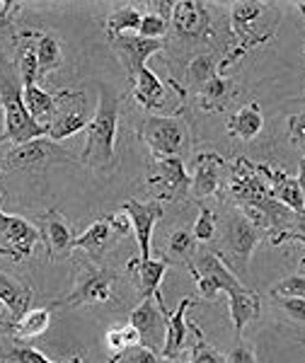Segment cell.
Returning <instances> with one entry per match:
<instances>
[{
	"instance_id": "6da1fadb",
	"label": "cell",
	"mask_w": 305,
	"mask_h": 363,
	"mask_svg": "<svg viewBox=\"0 0 305 363\" xmlns=\"http://www.w3.org/2000/svg\"><path fill=\"white\" fill-rule=\"evenodd\" d=\"M281 10L277 3H264V0H238L231 5V34L233 49L221 61L218 73L226 75L243 56L250 51L269 44L279 32Z\"/></svg>"
},
{
	"instance_id": "7a4b0ae2",
	"label": "cell",
	"mask_w": 305,
	"mask_h": 363,
	"mask_svg": "<svg viewBox=\"0 0 305 363\" xmlns=\"http://www.w3.org/2000/svg\"><path fill=\"white\" fill-rule=\"evenodd\" d=\"M121 99L99 85L97 112L85 126V148L80 153V162L97 172H111L116 165V133H119Z\"/></svg>"
},
{
	"instance_id": "3957f363",
	"label": "cell",
	"mask_w": 305,
	"mask_h": 363,
	"mask_svg": "<svg viewBox=\"0 0 305 363\" xmlns=\"http://www.w3.org/2000/svg\"><path fill=\"white\" fill-rule=\"evenodd\" d=\"M22 80L15 70V63L0 58V109H3V133L0 145L13 143L22 145L29 140L49 136V126H42L29 116L25 99H22Z\"/></svg>"
},
{
	"instance_id": "277c9868",
	"label": "cell",
	"mask_w": 305,
	"mask_h": 363,
	"mask_svg": "<svg viewBox=\"0 0 305 363\" xmlns=\"http://www.w3.org/2000/svg\"><path fill=\"white\" fill-rule=\"evenodd\" d=\"M138 138L150 148L152 157H182L192 150V131L184 114H150L138 124Z\"/></svg>"
},
{
	"instance_id": "5b68a950",
	"label": "cell",
	"mask_w": 305,
	"mask_h": 363,
	"mask_svg": "<svg viewBox=\"0 0 305 363\" xmlns=\"http://www.w3.org/2000/svg\"><path fill=\"white\" fill-rule=\"evenodd\" d=\"M189 274L196 281L199 296L204 301H214L218 294H231V291L243 289L238 274L223 262L218 252L201 250L194 262H189Z\"/></svg>"
},
{
	"instance_id": "8992f818",
	"label": "cell",
	"mask_w": 305,
	"mask_h": 363,
	"mask_svg": "<svg viewBox=\"0 0 305 363\" xmlns=\"http://www.w3.org/2000/svg\"><path fill=\"white\" fill-rule=\"evenodd\" d=\"M119 281V274L102 269L99 264H83L75 277L73 291L63 298L58 306L80 308V306H107L114 298V286Z\"/></svg>"
},
{
	"instance_id": "52a82bcc",
	"label": "cell",
	"mask_w": 305,
	"mask_h": 363,
	"mask_svg": "<svg viewBox=\"0 0 305 363\" xmlns=\"http://www.w3.org/2000/svg\"><path fill=\"white\" fill-rule=\"evenodd\" d=\"M148 186L155 201H184L189 199L192 174L182 157H152Z\"/></svg>"
},
{
	"instance_id": "ba28073f",
	"label": "cell",
	"mask_w": 305,
	"mask_h": 363,
	"mask_svg": "<svg viewBox=\"0 0 305 363\" xmlns=\"http://www.w3.org/2000/svg\"><path fill=\"white\" fill-rule=\"evenodd\" d=\"M262 238H264L262 233L240 211H235L226 223V233H223L221 240L223 252H218V255L223 257L226 264L231 262V267H235L238 272H248L250 257L257 245L262 242Z\"/></svg>"
},
{
	"instance_id": "9c48e42d",
	"label": "cell",
	"mask_w": 305,
	"mask_h": 363,
	"mask_svg": "<svg viewBox=\"0 0 305 363\" xmlns=\"http://www.w3.org/2000/svg\"><path fill=\"white\" fill-rule=\"evenodd\" d=\"M56 112L49 126V138L58 143L75 133L85 131L87 126V97L80 90H58L54 92Z\"/></svg>"
},
{
	"instance_id": "30bf717a",
	"label": "cell",
	"mask_w": 305,
	"mask_h": 363,
	"mask_svg": "<svg viewBox=\"0 0 305 363\" xmlns=\"http://www.w3.org/2000/svg\"><path fill=\"white\" fill-rule=\"evenodd\" d=\"M39 242V228L22 216H8L0 211V257L10 262H25L34 255Z\"/></svg>"
},
{
	"instance_id": "8fae6325",
	"label": "cell",
	"mask_w": 305,
	"mask_h": 363,
	"mask_svg": "<svg viewBox=\"0 0 305 363\" xmlns=\"http://www.w3.org/2000/svg\"><path fill=\"white\" fill-rule=\"evenodd\" d=\"M162 306H165L162 296L143 298L128 315V322L140 335V347L155 351V347L162 349V344H165V310Z\"/></svg>"
},
{
	"instance_id": "7c38bea8",
	"label": "cell",
	"mask_w": 305,
	"mask_h": 363,
	"mask_svg": "<svg viewBox=\"0 0 305 363\" xmlns=\"http://www.w3.org/2000/svg\"><path fill=\"white\" fill-rule=\"evenodd\" d=\"M211 13H214V5L204 0H177L170 27L182 39H209L211 20H214Z\"/></svg>"
},
{
	"instance_id": "4fadbf2b",
	"label": "cell",
	"mask_w": 305,
	"mask_h": 363,
	"mask_svg": "<svg viewBox=\"0 0 305 363\" xmlns=\"http://www.w3.org/2000/svg\"><path fill=\"white\" fill-rule=\"evenodd\" d=\"M228 189L238 203H260L272 196L262 174L257 172V165L248 157H238L228 169Z\"/></svg>"
},
{
	"instance_id": "5bb4252c",
	"label": "cell",
	"mask_w": 305,
	"mask_h": 363,
	"mask_svg": "<svg viewBox=\"0 0 305 363\" xmlns=\"http://www.w3.org/2000/svg\"><path fill=\"white\" fill-rule=\"evenodd\" d=\"M124 211L131 218L133 235L140 247V259H150V242H152V230H155L157 220L162 218V203L150 199V201H138V199H128L124 201Z\"/></svg>"
},
{
	"instance_id": "9a60e30c",
	"label": "cell",
	"mask_w": 305,
	"mask_h": 363,
	"mask_svg": "<svg viewBox=\"0 0 305 363\" xmlns=\"http://www.w3.org/2000/svg\"><path fill=\"white\" fill-rule=\"evenodd\" d=\"M109 46L114 49L116 58H119L121 66L126 68L128 78H131L138 68L145 66V61H148L150 56L160 54L167 46V42L165 39H143V37H138V34H121L114 42H109Z\"/></svg>"
},
{
	"instance_id": "2e32d148",
	"label": "cell",
	"mask_w": 305,
	"mask_h": 363,
	"mask_svg": "<svg viewBox=\"0 0 305 363\" xmlns=\"http://www.w3.org/2000/svg\"><path fill=\"white\" fill-rule=\"evenodd\" d=\"M39 240L44 242L49 262L68 257L73 252V230H70L68 218L58 208H49L39 218Z\"/></svg>"
},
{
	"instance_id": "e0dca14e",
	"label": "cell",
	"mask_w": 305,
	"mask_h": 363,
	"mask_svg": "<svg viewBox=\"0 0 305 363\" xmlns=\"http://www.w3.org/2000/svg\"><path fill=\"white\" fill-rule=\"evenodd\" d=\"M223 172H226V160L214 153V150H201L194 155V174H192V199L216 196L223 186Z\"/></svg>"
},
{
	"instance_id": "ac0fdd59",
	"label": "cell",
	"mask_w": 305,
	"mask_h": 363,
	"mask_svg": "<svg viewBox=\"0 0 305 363\" xmlns=\"http://www.w3.org/2000/svg\"><path fill=\"white\" fill-rule=\"evenodd\" d=\"M257 172L262 174L264 184L269 186L272 199H277L279 203L289 206L291 211H296V213L305 211V194H303V189L296 177H289V172H284L281 167L267 165V162H260V165H257Z\"/></svg>"
},
{
	"instance_id": "d6986e66",
	"label": "cell",
	"mask_w": 305,
	"mask_h": 363,
	"mask_svg": "<svg viewBox=\"0 0 305 363\" xmlns=\"http://www.w3.org/2000/svg\"><path fill=\"white\" fill-rule=\"evenodd\" d=\"M58 145L51 138H37V140H29V143L22 145H13L8 150L3 160V167L8 169H34V167H42L51 157L58 155Z\"/></svg>"
},
{
	"instance_id": "ffe728a7",
	"label": "cell",
	"mask_w": 305,
	"mask_h": 363,
	"mask_svg": "<svg viewBox=\"0 0 305 363\" xmlns=\"http://www.w3.org/2000/svg\"><path fill=\"white\" fill-rule=\"evenodd\" d=\"M128 85H131L133 99H136L143 109H148V112H160V109H165L167 87L155 75V70H150L148 66L138 68L136 73L128 78Z\"/></svg>"
},
{
	"instance_id": "44dd1931",
	"label": "cell",
	"mask_w": 305,
	"mask_h": 363,
	"mask_svg": "<svg viewBox=\"0 0 305 363\" xmlns=\"http://www.w3.org/2000/svg\"><path fill=\"white\" fill-rule=\"evenodd\" d=\"M189 306H194L192 298H182L174 313H170L167 306H162L165 310V344L160 349L162 359H179V354L184 351L187 332H189V325H187V308Z\"/></svg>"
},
{
	"instance_id": "7402d4cb",
	"label": "cell",
	"mask_w": 305,
	"mask_h": 363,
	"mask_svg": "<svg viewBox=\"0 0 305 363\" xmlns=\"http://www.w3.org/2000/svg\"><path fill=\"white\" fill-rule=\"evenodd\" d=\"M228 313H231L233 330H235V339H243V332L250 322H257L262 315L260 296L250 289H238L228 294Z\"/></svg>"
},
{
	"instance_id": "603a6c76",
	"label": "cell",
	"mask_w": 305,
	"mask_h": 363,
	"mask_svg": "<svg viewBox=\"0 0 305 363\" xmlns=\"http://www.w3.org/2000/svg\"><path fill=\"white\" fill-rule=\"evenodd\" d=\"M114 230L109 228L107 220H95V223H90L85 228L83 235H78L73 240V252L75 250H83L87 257H90V262H95V264H99V262L104 259V255L111 250V245L116 242Z\"/></svg>"
},
{
	"instance_id": "cb8c5ba5",
	"label": "cell",
	"mask_w": 305,
	"mask_h": 363,
	"mask_svg": "<svg viewBox=\"0 0 305 363\" xmlns=\"http://www.w3.org/2000/svg\"><path fill=\"white\" fill-rule=\"evenodd\" d=\"M170 264L165 259H131L126 264V272L128 274H136L138 279V301H143V298H157L162 296L160 294V284L162 279H165Z\"/></svg>"
},
{
	"instance_id": "d4e9b609",
	"label": "cell",
	"mask_w": 305,
	"mask_h": 363,
	"mask_svg": "<svg viewBox=\"0 0 305 363\" xmlns=\"http://www.w3.org/2000/svg\"><path fill=\"white\" fill-rule=\"evenodd\" d=\"M15 70L20 75L22 85H34L39 83V63H37V32H20L15 34Z\"/></svg>"
},
{
	"instance_id": "484cf974",
	"label": "cell",
	"mask_w": 305,
	"mask_h": 363,
	"mask_svg": "<svg viewBox=\"0 0 305 363\" xmlns=\"http://www.w3.org/2000/svg\"><path fill=\"white\" fill-rule=\"evenodd\" d=\"M32 298H34V291L29 289L25 281L13 277V274H8V272H0V301L10 310L13 322L20 320L22 315L27 313L29 306H32Z\"/></svg>"
},
{
	"instance_id": "4316f807",
	"label": "cell",
	"mask_w": 305,
	"mask_h": 363,
	"mask_svg": "<svg viewBox=\"0 0 305 363\" xmlns=\"http://www.w3.org/2000/svg\"><path fill=\"white\" fill-rule=\"evenodd\" d=\"M262 128H264V114L255 99L245 104V107H240L228 119V133L240 140H255L262 133Z\"/></svg>"
},
{
	"instance_id": "83f0119b",
	"label": "cell",
	"mask_w": 305,
	"mask_h": 363,
	"mask_svg": "<svg viewBox=\"0 0 305 363\" xmlns=\"http://www.w3.org/2000/svg\"><path fill=\"white\" fill-rule=\"evenodd\" d=\"M233 90H235V87H233V80L218 73L216 78H211L209 83L196 92L199 107H201L204 112H223V109L228 107V102L235 97Z\"/></svg>"
},
{
	"instance_id": "f1b7e54d",
	"label": "cell",
	"mask_w": 305,
	"mask_h": 363,
	"mask_svg": "<svg viewBox=\"0 0 305 363\" xmlns=\"http://www.w3.org/2000/svg\"><path fill=\"white\" fill-rule=\"evenodd\" d=\"M22 99H25V107H27L29 116H32L37 124L51 126V119H54V112H56V99L51 92L42 90L39 83L25 85L22 87Z\"/></svg>"
},
{
	"instance_id": "f546056e",
	"label": "cell",
	"mask_w": 305,
	"mask_h": 363,
	"mask_svg": "<svg viewBox=\"0 0 305 363\" xmlns=\"http://www.w3.org/2000/svg\"><path fill=\"white\" fill-rule=\"evenodd\" d=\"M51 325V310L49 308H29L17 322H10L8 332L13 335L17 342H25V339L42 337Z\"/></svg>"
},
{
	"instance_id": "4dcf8cb0",
	"label": "cell",
	"mask_w": 305,
	"mask_h": 363,
	"mask_svg": "<svg viewBox=\"0 0 305 363\" xmlns=\"http://www.w3.org/2000/svg\"><path fill=\"white\" fill-rule=\"evenodd\" d=\"M37 63H39V80H44L51 70L61 68L63 63V46L61 39L51 32H37Z\"/></svg>"
},
{
	"instance_id": "1f68e13d",
	"label": "cell",
	"mask_w": 305,
	"mask_h": 363,
	"mask_svg": "<svg viewBox=\"0 0 305 363\" xmlns=\"http://www.w3.org/2000/svg\"><path fill=\"white\" fill-rule=\"evenodd\" d=\"M218 54H214V51H206V54H196L194 58L189 61V66H187V87L184 90H201L204 85L209 83L211 78H216L218 75Z\"/></svg>"
},
{
	"instance_id": "d6a6232c",
	"label": "cell",
	"mask_w": 305,
	"mask_h": 363,
	"mask_svg": "<svg viewBox=\"0 0 305 363\" xmlns=\"http://www.w3.org/2000/svg\"><path fill=\"white\" fill-rule=\"evenodd\" d=\"M140 15L143 13H140L138 5H133V3H124V5H119V8L111 10L107 22H104V32H107L109 42H114V39L121 37L124 32H138Z\"/></svg>"
},
{
	"instance_id": "836d02e7",
	"label": "cell",
	"mask_w": 305,
	"mask_h": 363,
	"mask_svg": "<svg viewBox=\"0 0 305 363\" xmlns=\"http://www.w3.org/2000/svg\"><path fill=\"white\" fill-rule=\"evenodd\" d=\"M196 252V240H194V233H189L187 228H177L174 233H170L167 238V245H165V255H162V259L167 262H184V264H189L192 257H194Z\"/></svg>"
},
{
	"instance_id": "e575fe53",
	"label": "cell",
	"mask_w": 305,
	"mask_h": 363,
	"mask_svg": "<svg viewBox=\"0 0 305 363\" xmlns=\"http://www.w3.org/2000/svg\"><path fill=\"white\" fill-rule=\"evenodd\" d=\"M104 344H107L111 359L119 354H124L126 349L131 347H140V335L136 327L128 322V325H119V327H111V330L104 335Z\"/></svg>"
},
{
	"instance_id": "d590c367",
	"label": "cell",
	"mask_w": 305,
	"mask_h": 363,
	"mask_svg": "<svg viewBox=\"0 0 305 363\" xmlns=\"http://www.w3.org/2000/svg\"><path fill=\"white\" fill-rule=\"evenodd\" d=\"M189 325V330L194 332L196 342L192 344V354H189V363H228L226 354H221L218 349L214 347V344H209L206 339H204V332L196 327V322H187Z\"/></svg>"
},
{
	"instance_id": "8d00e7d4",
	"label": "cell",
	"mask_w": 305,
	"mask_h": 363,
	"mask_svg": "<svg viewBox=\"0 0 305 363\" xmlns=\"http://www.w3.org/2000/svg\"><path fill=\"white\" fill-rule=\"evenodd\" d=\"M216 228H218V216L211 206H201L199 211V218L194 223V240L196 242H211L216 238Z\"/></svg>"
},
{
	"instance_id": "74e56055",
	"label": "cell",
	"mask_w": 305,
	"mask_h": 363,
	"mask_svg": "<svg viewBox=\"0 0 305 363\" xmlns=\"http://www.w3.org/2000/svg\"><path fill=\"white\" fill-rule=\"evenodd\" d=\"M170 32V22L162 20L157 15H150V13H143L140 15V27H138V37L143 39H165Z\"/></svg>"
},
{
	"instance_id": "f35d334b",
	"label": "cell",
	"mask_w": 305,
	"mask_h": 363,
	"mask_svg": "<svg viewBox=\"0 0 305 363\" xmlns=\"http://www.w3.org/2000/svg\"><path fill=\"white\" fill-rule=\"evenodd\" d=\"M272 296L277 298H305V277H289L279 281L272 289Z\"/></svg>"
},
{
	"instance_id": "ab89813d",
	"label": "cell",
	"mask_w": 305,
	"mask_h": 363,
	"mask_svg": "<svg viewBox=\"0 0 305 363\" xmlns=\"http://www.w3.org/2000/svg\"><path fill=\"white\" fill-rule=\"evenodd\" d=\"M109 363H160V356H157L152 349L131 347V349H126L124 354L114 356Z\"/></svg>"
},
{
	"instance_id": "60d3db41",
	"label": "cell",
	"mask_w": 305,
	"mask_h": 363,
	"mask_svg": "<svg viewBox=\"0 0 305 363\" xmlns=\"http://www.w3.org/2000/svg\"><path fill=\"white\" fill-rule=\"evenodd\" d=\"M0 363H54V361H49L42 351H37L32 347H15L8 354V359Z\"/></svg>"
},
{
	"instance_id": "b9f144b4",
	"label": "cell",
	"mask_w": 305,
	"mask_h": 363,
	"mask_svg": "<svg viewBox=\"0 0 305 363\" xmlns=\"http://www.w3.org/2000/svg\"><path fill=\"white\" fill-rule=\"evenodd\" d=\"M22 5L15 3V0H0V42L10 34L15 22V15L20 13Z\"/></svg>"
},
{
	"instance_id": "7bdbcfd3",
	"label": "cell",
	"mask_w": 305,
	"mask_h": 363,
	"mask_svg": "<svg viewBox=\"0 0 305 363\" xmlns=\"http://www.w3.org/2000/svg\"><path fill=\"white\" fill-rule=\"evenodd\" d=\"M284 242H301L305 245V211H301V213H296V218H293V228L289 233H284L281 238L274 240V247H279V245Z\"/></svg>"
},
{
	"instance_id": "ee69618b",
	"label": "cell",
	"mask_w": 305,
	"mask_h": 363,
	"mask_svg": "<svg viewBox=\"0 0 305 363\" xmlns=\"http://www.w3.org/2000/svg\"><path fill=\"white\" fill-rule=\"evenodd\" d=\"M279 308L289 320L305 325V298H279Z\"/></svg>"
},
{
	"instance_id": "f6af8a7d",
	"label": "cell",
	"mask_w": 305,
	"mask_h": 363,
	"mask_svg": "<svg viewBox=\"0 0 305 363\" xmlns=\"http://www.w3.org/2000/svg\"><path fill=\"white\" fill-rule=\"evenodd\" d=\"M104 220L109 223V228L114 230L116 238H126L133 233V225H131V218H128V213H107L104 216Z\"/></svg>"
},
{
	"instance_id": "bcb514c9",
	"label": "cell",
	"mask_w": 305,
	"mask_h": 363,
	"mask_svg": "<svg viewBox=\"0 0 305 363\" xmlns=\"http://www.w3.org/2000/svg\"><path fill=\"white\" fill-rule=\"evenodd\" d=\"M289 136L301 150H305V112L289 116Z\"/></svg>"
},
{
	"instance_id": "7dc6e473",
	"label": "cell",
	"mask_w": 305,
	"mask_h": 363,
	"mask_svg": "<svg viewBox=\"0 0 305 363\" xmlns=\"http://www.w3.org/2000/svg\"><path fill=\"white\" fill-rule=\"evenodd\" d=\"M226 359H228V363H260V361H257L255 349H252L250 344H245L243 339H238L235 349H233Z\"/></svg>"
},
{
	"instance_id": "c3c4849f",
	"label": "cell",
	"mask_w": 305,
	"mask_h": 363,
	"mask_svg": "<svg viewBox=\"0 0 305 363\" xmlns=\"http://www.w3.org/2000/svg\"><path fill=\"white\" fill-rule=\"evenodd\" d=\"M145 8V13L150 15H157L162 17V20H172V10H174V3L172 0H145V3H140Z\"/></svg>"
},
{
	"instance_id": "681fc988",
	"label": "cell",
	"mask_w": 305,
	"mask_h": 363,
	"mask_svg": "<svg viewBox=\"0 0 305 363\" xmlns=\"http://www.w3.org/2000/svg\"><path fill=\"white\" fill-rule=\"evenodd\" d=\"M298 184H301V189H303V194H305V155L301 157V162H298Z\"/></svg>"
},
{
	"instance_id": "f907efd6",
	"label": "cell",
	"mask_w": 305,
	"mask_h": 363,
	"mask_svg": "<svg viewBox=\"0 0 305 363\" xmlns=\"http://www.w3.org/2000/svg\"><path fill=\"white\" fill-rule=\"evenodd\" d=\"M63 363H85V361H83V356H70V359Z\"/></svg>"
},
{
	"instance_id": "816d5d0a",
	"label": "cell",
	"mask_w": 305,
	"mask_h": 363,
	"mask_svg": "<svg viewBox=\"0 0 305 363\" xmlns=\"http://www.w3.org/2000/svg\"><path fill=\"white\" fill-rule=\"evenodd\" d=\"M160 363H179L177 359H162V356H160Z\"/></svg>"
},
{
	"instance_id": "f5cc1de1",
	"label": "cell",
	"mask_w": 305,
	"mask_h": 363,
	"mask_svg": "<svg viewBox=\"0 0 305 363\" xmlns=\"http://www.w3.org/2000/svg\"><path fill=\"white\" fill-rule=\"evenodd\" d=\"M298 10H303V13H305V3H298Z\"/></svg>"
},
{
	"instance_id": "db71d44e",
	"label": "cell",
	"mask_w": 305,
	"mask_h": 363,
	"mask_svg": "<svg viewBox=\"0 0 305 363\" xmlns=\"http://www.w3.org/2000/svg\"><path fill=\"white\" fill-rule=\"evenodd\" d=\"M301 267L305 269V257H303V259H301Z\"/></svg>"
},
{
	"instance_id": "11a10c76",
	"label": "cell",
	"mask_w": 305,
	"mask_h": 363,
	"mask_svg": "<svg viewBox=\"0 0 305 363\" xmlns=\"http://www.w3.org/2000/svg\"><path fill=\"white\" fill-rule=\"evenodd\" d=\"M0 310H3V301H0Z\"/></svg>"
},
{
	"instance_id": "9f6ffc18",
	"label": "cell",
	"mask_w": 305,
	"mask_h": 363,
	"mask_svg": "<svg viewBox=\"0 0 305 363\" xmlns=\"http://www.w3.org/2000/svg\"><path fill=\"white\" fill-rule=\"evenodd\" d=\"M301 13H303V10H301ZM303 20H305V13H303Z\"/></svg>"
}]
</instances>
